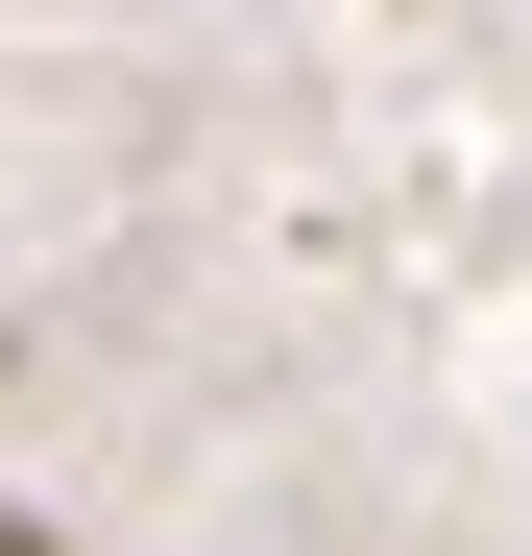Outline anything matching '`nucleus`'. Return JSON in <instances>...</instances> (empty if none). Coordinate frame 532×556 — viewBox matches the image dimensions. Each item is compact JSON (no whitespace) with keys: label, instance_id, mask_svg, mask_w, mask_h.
Masks as SVG:
<instances>
[{"label":"nucleus","instance_id":"nucleus-1","mask_svg":"<svg viewBox=\"0 0 532 556\" xmlns=\"http://www.w3.org/2000/svg\"><path fill=\"white\" fill-rule=\"evenodd\" d=\"M0 556H25V508H0Z\"/></svg>","mask_w":532,"mask_h":556}]
</instances>
